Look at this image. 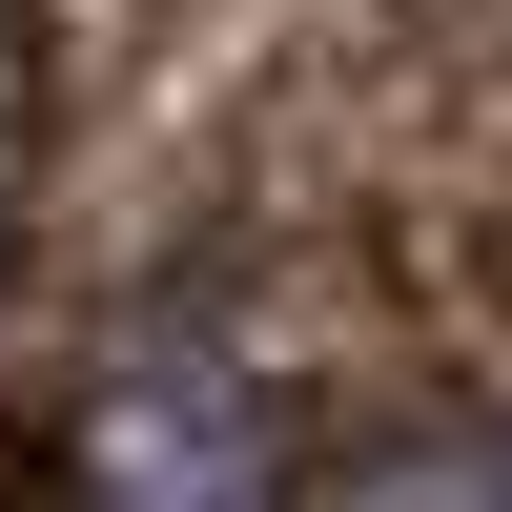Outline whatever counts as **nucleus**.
Instances as JSON below:
<instances>
[{"mask_svg": "<svg viewBox=\"0 0 512 512\" xmlns=\"http://www.w3.org/2000/svg\"><path fill=\"white\" fill-rule=\"evenodd\" d=\"M226 492H246V410L205 369H123L103 451H82V512H226Z\"/></svg>", "mask_w": 512, "mask_h": 512, "instance_id": "obj_1", "label": "nucleus"}, {"mask_svg": "<svg viewBox=\"0 0 512 512\" xmlns=\"http://www.w3.org/2000/svg\"><path fill=\"white\" fill-rule=\"evenodd\" d=\"M0 512H21V492H0Z\"/></svg>", "mask_w": 512, "mask_h": 512, "instance_id": "obj_3", "label": "nucleus"}, {"mask_svg": "<svg viewBox=\"0 0 512 512\" xmlns=\"http://www.w3.org/2000/svg\"><path fill=\"white\" fill-rule=\"evenodd\" d=\"M349 512H512V451H410V472H369Z\"/></svg>", "mask_w": 512, "mask_h": 512, "instance_id": "obj_2", "label": "nucleus"}]
</instances>
